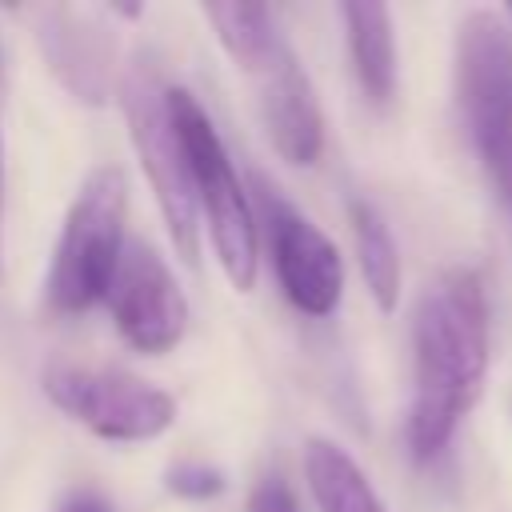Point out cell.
Segmentation results:
<instances>
[{
	"mask_svg": "<svg viewBox=\"0 0 512 512\" xmlns=\"http://www.w3.org/2000/svg\"><path fill=\"white\" fill-rule=\"evenodd\" d=\"M0 208H4V156H0Z\"/></svg>",
	"mask_w": 512,
	"mask_h": 512,
	"instance_id": "ac0fdd59",
	"label": "cell"
},
{
	"mask_svg": "<svg viewBox=\"0 0 512 512\" xmlns=\"http://www.w3.org/2000/svg\"><path fill=\"white\" fill-rule=\"evenodd\" d=\"M168 116H172V128L184 148L196 212L208 224L212 252L220 260L228 284L236 292H248L256 284V268H260V228L252 216L248 188L240 184L212 116L200 108V100L188 88L168 84Z\"/></svg>",
	"mask_w": 512,
	"mask_h": 512,
	"instance_id": "7a4b0ae2",
	"label": "cell"
},
{
	"mask_svg": "<svg viewBox=\"0 0 512 512\" xmlns=\"http://www.w3.org/2000/svg\"><path fill=\"white\" fill-rule=\"evenodd\" d=\"M52 512H112V504L96 488H68Z\"/></svg>",
	"mask_w": 512,
	"mask_h": 512,
	"instance_id": "2e32d148",
	"label": "cell"
},
{
	"mask_svg": "<svg viewBox=\"0 0 512 512\" xmlns=\"http://www.w3.org/2000/svg\"><path fill=\"white\" fill-rule=\"evenodd\" d=\"M348 60L364 100L384 108L396 96V28L384 4H340Z\"/></svg>",
	"mask_w": 512,
	"mask_h": 512,
	"instance_id": "8fae6325",
	"label": "cell"
},
{
	"mask_svg": "<svg viewBox=\"0 0 512 512\" xmlns=\"http://www.w3.org/2000/svg\"><path fill=\"white\" fill-rule=\"evenodd\" d=\"M492 320L476 268L440 272L412 308V404L408 448L432 464L456 436L488 376Z\"/></svg>",
	"mask_w": 512,
	"mask_h": 512,
	"instance_id": "6da1fadb",
	"label": "cell"
},
{
	"mask_svg": "<svg viewBox=\"0 0 512 512\" xmlns=\"http://www.w3.org/2000/svg\"><path fill=\"white\" fill-rule=\"evenodd\" d=\"M248 512H300V500H296L292 484L280 472H272V476L256 480V488L248 496Z\"/></svg>",
	"mask_w": 512,
	"mask_h": 512,
	"instance_id": "9a60e30c",
	"label": "cell"
},
{
	"mask_svg": "<svg viewBox=\"0 0 512 512\" xmlns=\"http://www.w3.org/2000/svg\"><path fill=\"white\" fill-rule=\"evenodd\" d=\"M124 216H128V180L120 164H100L76 188L52 268L44 280V300L56 316H80L104 300L108 280L124 252Z\"/></svg>",
	"mask_w": 512,
	"mask_h": 512,
	"instance_id": "3957f363",
	"label": "cell"
},
{
	"mask_svg": "<svg viewBox=\"0 0 512 512\" xmlns=\"http://www.w3.org/2000/svg\"><path fill=\"white\" fill-rule=\"evenodd\" d=\"M36 40L56 80L84 104H104L112 92V40L100 20L76 8H36Z\"/></svg>",
	"mask_w": 512,
	"mask_h": 512,
	"instance_id": "30bf717a",
	"label": "cell"
},
{
	"mask_svg": "<svg viewBox=\"0 0 512 512\" xmlns=\"http://www.w3.org/2000/svg\"><path fill=\"white\" fill-rule=\"evenodd\" d=\"M304 480L320 512H388L364 468L336 440H308L304 448Z\"/></svg>",
	"mask_w": 512,
	"mask_h": 512,
	"instance_id": "7c38bea8",
	"label": "cell"
},
{
	"mask_svg": "<svg viewBox=\"0 0 512 512\" xmlns=\"http://www.w3.org/2000/svg\"><path fill=\"white\" fill-rule=\"evenodd\" d=\"M456 100L468 140L496 180L512 140V28L500 12L476 8L456 32Z\"/></svg>",
	"mask_w": 512,
	"mask_h": 512,
	"instance_id": "5b68a950",
	"label": "cell"
},
{
	"mask_svg": "<svg viewBox=\"0 0 512 512\" xmlns=\"http://www.w3.org/2000/svg\"><path fill=\"white\" fill-rule=\"evenodd\" d=\"M120 104L128 116V136L140 156V168L156 192V208L164 216L168 240L180 260L196 264L200 212H196V196H192V176H188L184 148H180V136L168 116V84L160 80V72L148 60H136L124 72Z\"/></svg>",
	"mask_w": 512,
	"mask_h": 512,
	"instance_id": "277c9868",
	"label": "cell"
},
{
	"mask_svg": "<svg viewBox=\"0 0 512 512\" xmlns=\"http://www.w3.org/2000/svg\"><path fill=\"white\" fill-rule=\"evenodd\" d=\"M44 392L64 416L116 444H144L176 424V400L120 368L60 364L44 372Z\"/></svg>",
	"mask_w": 512,
	"mask_h": 512,
	"instance_id": "52a82bcc",
	"label": "cell"
},
{
	"mask_svg": "<svg viewBox=\"0 0 512 512\" xmlns=\"http://www.w3.org/2000/svg\"><path fill=\"white\" fill-rule=\"evenodd\" d=\"M104 304L124 344L144 356L172 352L188 332V296L172 276L168 260L148 240H124Z\"/></svg>",
	"mask_w": 512,
	"mask_h": 512,
	"instance_id": "ba28073f",
	"label": "cell"
},
{
	"mask_svg": "<svg viewBox=\"0 0 512 512\" xmlns=\"http://www.w3.org/2000/svg\"><path fill=\"white\" fill-rule=\"evenodd\" d=\"M164 484L180 500H216L224 492V472L204 464V460H184V464H172L164 472Z\"/></svg>",
	"mask_w": 512,
	"mask_h": 512,
	"instance_id": "5bb4252c",
	"label": "cell"
},
{
	"mask_svg": "<svg viewBox=\"0 0 512 512\" xmlns=\"http://www.w3.org/2000/svg\"><path fill=\"white\" fill-rule=\"evenodd\" d=\"M348 224H352L360 276H364L372 300L380 304V312H392L400 304V248L392 240V228L368 200L348 204Z\"/></svg>",
	"mask_w": 512,
	"mask_h": 512,
	"instance_id": "4fadbf2b",
	"label": "cell"
},
{
	"mask_svg": "<svg viewBox=\"0 0 512 512\" xmlns=\"http://www.w3.org/2000/svg\"><path fill=\"white\" fill-rule=\"evenodd\" d=\"M252 216L264 224V244L288 304L304 316H332L344 296V260L336 244L260 172L252 176Z\"/></svg>",
	"mask_w": 512,
	"mask_h": 512,
	"instance_id": "8992f818",
	"label": "cell"
},
{
	"mask_svg": "<svg viewBox=\"0 0 512 512\" xmlns=\"http://www.w3.org/2000/svg\"><path fill=\"white\" fill-rule=\"evenodd\" d=\"M492 188L512 204V140H508V152H504V164H500V172H496V180H492Z\"/></svg>",
	"mask_w": 512,
	"mask_h": 512,
	"instance_id": "e0dca14e",
	"label": "cell"
},
{
	"mask_svg": "<svg viewBox=\"0 0 512 512\" xmlns=\"http://www.w3.org/2000/svg\"><path fill=\"white\" fill-rule=\"evenodd\" d=\"M256 88V108L268 128L272 148L288 164H316L324 152V116L312 92V80L304 76L296 52L280 36L268 52H260L252 64L240 68Z\"/></svg>",
	"mask_w": 512,
	"mask_h": 512,
	"instance_id": "9c48e42d",
	"label": "cell"
},
{
	"mask_svg": "<svg viewBox=\"0 0 512 512\" xmlns=\"http://www.w3.org/2000/svg\"><path fill=\"white\" fill-rule=\"evenodd\" d=\"M504 20H512V4H508V8H504Z\"/></svg>",
	"mask_w": 512,
	"mask_h": 512,
	"instance_id": "d6986e66",
	"label": "cell"
}]
</instances>
